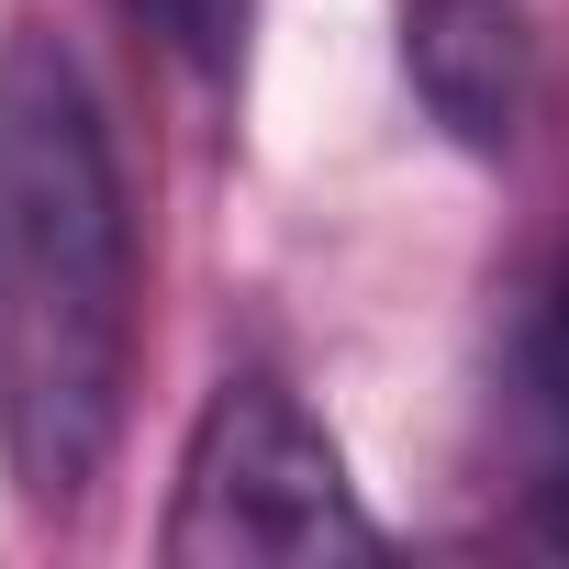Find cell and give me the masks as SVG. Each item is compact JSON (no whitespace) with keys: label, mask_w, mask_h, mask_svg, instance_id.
<instances>
[{"label":"cell","mask_w":569,"mask_h":569,"mask_svg":"<svg viewBox=\"0 0 569 569\" xmlns=\"http://www.w3.org/2000/svg\"><path fill=\"white\" fill-rule=\"evenodd\" d=\"M146 246L90 68L12 23L0 46V469L34 513L90 502L134 413Z\"/></svg>","instance_id":"cell-1"},{"label":"cell","mask_w":569,"mask_h":569,"mask_svg":"<svg viewBox=\"0 0 569 569\" xmlns=\"http://www.w3.org/2000/svg\"><path fill=\"white\" fill-rule=\"evenodd\" d=\"M157 547L179 569H325V558H380L391 536L358 502L336 436L302 413V391L268 369H234L212 380L179 447V502Z\"/></svg>","instance_id":"cell-2"},{"label":"cell","mask_w":569,"mask_h":569,"mask_svg":"<svg viewBox=\"0 0 569 569\" xmlns=\"http://www.w3.org/2000/svg\"><path fill=\"white\" fill-rule=\"evenodd\" d=\"M513 425L536 447V502H547V536L569 547V268L525 302L513 325Z\"/></svg>","instance_id":"cell-4"},{"label":"cell","mask_w":569,"mask_h":569,"mask_svg":"<svg viewBox=\"0 0 569 569\" xmlns=\"http://www.w3.org/2000/svg\"><path fill=\"white\" fill-rule=\"evenodd\" d=\"M402 68H413L425 112H436L469 157H491V146H513V123H525L536 34H525L513 0H413V23H402Z\"/></svg>","instance_id":"cell-3"},{"label":"cell","mask_w":569,"mask_h":569,"mask_svg":"<svg viewBox=\"0 0 569 569\" xmlns=\"http://www.w3.org/2000/svg\"><path fill=\"white\" fill-rule=\"evenodd\" d=\"M123 12H134L190 79H234V68H246V34H257V0H123Z\"/></svg>","instance_id":"cell-5"}]
</instances>
